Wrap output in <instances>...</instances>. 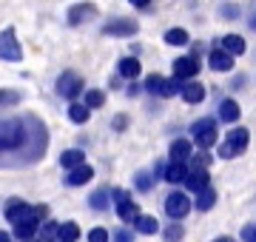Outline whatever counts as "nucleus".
Returning a JSON list of instances; mask_svg holds the SVG:
<instances>
[{"instance_id": "f257e3e1", "label": "nucleus", "mask_w": 256, "mask_h": 242, "mask_svg": "<svg viewBox=\"0 0 256 242\" xmlns=\"http://www.w3.org/2000/svg\"><path fill=\"white\" fill-rule=\"evenodd\" d=\"M48 142L46 126L32 117H0V168L32 166L43 157Z\"/></svg>"}, {"instance_id": "f03ea898", "label": "nucleus", "mask_w": 256, "mask_h": 242, "mask_svg": "<svg viewBox=\"0 0 256 242\" xmlns=\"http://www.w3.org/2000/svg\"><path fill=\"white\" fill-rule=\"evenodd\" d=\"M248 142H250V134H248L245 128H230V131H228V137H225V142H222L220 154H222L225 160L239 157V154H245Z\"/></svg>"}, {"instance_id": "7ed1b4c3", "label": "nucleus", "mask_w": 256, "mask_h": 242, "mask_svg": "<svg viewBox=\"0 0 256 242\" xmlns=\"http://www.w3.org/2000/svg\"><path fill=\"white\" fill-rule=\"evenodd\" d=\"M20 57H23V48H20V43H18V34H14L12 26H6L0 32V60L20 63Z\"/></svg>"}, {"instance_id": "20e7f679", "label": "nucleus", "mask_w": 256, "mask_h": 242, "mask_svg": "<svg viewBox=\"0 0 256 242\" xmlns=\"http://www.w3.org/2000/svg\"><path fill=\"white\" fill-rule=\"evenodd\" d=\"M194 131V140L200 142V148H210L214 142H216V122L210 120V117H202L191 126Z\"/></svg>"}, {"instance_id": "39448f33", "label": "nucleus", "mask_w": 256, "mask_h": 242, "mask_svg": "<svg viewBox=\"0 0 256 242\" xmlns=\"http://www.w3.org/2000/svg\"><path fill=\"white\" fill-rule=\"evenodd\" d=\"M188 211H191V200L182 194V191H174V194L165 196V214L171 216V220H182V216H188Z\"/></svg>"}, {"instance_id": "423d86ee", "label": "nucleus", "mask_w": 256, "mask_h": 242, "mask_svg": "<svg viewBox=\"0 0 256 242\" xmlns=\"http://www.w3.org/2000/svg\"><path fill=\"white\" fill-rule=\"evenodd\" d=\"M3 214H6V220H9L12 225H20V222H26V220H34V208L26 205L23 200H9ZM34 222H37V220H34Z\"/></svg>"}, {"instance_id": "0eeeda50", "label": "nucleus", "mask_w": 256, "mask_h": 242, "mask_svg": "<svg viewBox=\"0 0 256 242\" xmlns=\"http://www.w3.org/2000/svg\"><path fill=\"white\" fill-rule=\"evenodd\" d=\"M57 92L63 94V97H68V100H74L82 92V77L77 72H63L60 80H57Z\"/></svg>"}, {"instance_id": "6e6552de", "label": "nucleus", "mask_w": 256, "mask_h": 242, "mask_svg": "<svg viewBox=\"0 0 256 242\" xmlns=\"http://www.w3.org/2000/svg\"><path fill=\"white\" fill-rule=\"evenodd\" d=\"M137 28H140L137 20L120 18V20H111V23H106V26H102V34H114V38H131Z\"/></svg>"}, {"instance_id": "1a4fd4ad", "label": "nucleus", "mask_w": 256, "mask_h": 242, "mask_svg": "<svg viewBox=\"0 0 256 242\" xmlns=\"http://www.w3.org/2000/svg\"><path fill=\"white\" fill-rule=\"evenodd\" d=\"M97 18V6L94 3H77L68 9V23L72 26H80V23H88V20Z\"/></svg>"}, {"instance_id": "9d476101", "label": "nucleus", "mask_w": 256, "mask_h": 242, "mask_svg": "<svg viewBox=\"0 0 256 242\" xmlns=\"http://www.w3.org/2000/svg\"><path fill=\"white\" fill-rule=\"evenodd\" d=\"M185 186H188V191H196V194H200L202 188H208V186H210V174H208V168L194 166L191 171H188V177H185Z\"/></svg>"}, {"instance_id": "9b49d317", "label": "nucleus", "mask_w": 256, "mask_h": 242, "mask_svg": "<svg viewBox=\"0 0 256 242\" xmlns=\"http://www.w3.org/2000/svg\"><path fill=\"white\" fill-rule=\"evenodd\" d=\"M208 66L214 72H230V68H234V57H230L228 52H222L220 46H214V52H210V57H208Z\"/></svg>"}, {"instance_id": "f8f14e48", "label": "nucleus", "mask_w": 256, "mask_h": 242, "mask_svg": "<svg viewBox=\"0 0 256 242\" xmlns=\"http://www.w3.org/2000/svg\"><path fill=\"white\" fill-rule=\"evenodd\" d=\"M196 72H200V63L194 57H180V60H174V77H180V80H191Z\"/></svg>"}, {"instance_id": "ddd939ff", "label": "nucleus", "mask_w": 256, "mask_h": 242, "mask_svg": "<svg viewBox=\"0 0 256 242\" xmlns=\"http://www.w3.org/2000/svg\"><path fill=\"white\" fill-rule=\"evenodd\" d=\"M92 177H94V168L92 166H77V168H72V171H68L66 182H68V186H86Z\"/></svg>"}, {"instance_id": "4468645a", "label": "nucleus", "mask_w": 256, "mask_h": 242, "mask_svg": "<svg viewBox=\"0 0 256 242\" xmlns=\"http://www.w3.org/2000/svg\"><path fill=\"white\" fill-rule=\"evenodd\" d=\"M216 46H220L222 52H228V54L234 57V54H242V52H245V40L239 38V34H225V38H222L220 43H216Z\"/></svg>"}, {"instance_id": "2eb2a0df", "label": "nucleus", "mask_w": 256, "mask_h": 242, "mask_svg": "<svg viewBox=\"0 0 256 242\" xmlns=\"http://www.w3.org/2000/svg\"><path fill=\"white\" fill-rule=\"evenodd\" d=\"M117 216L122 220V222H137L140 220V208H137V202H131V200H126V202H120L117 205Z\"/></svg>"}, {"instance_id": "dca6fc26", "label": "nucleus", "mask_w": 256, "mask_h": 242, "mask_svg": "<svg viewBox=\"0 0 256 242\" xmlns=\"http://www.w3.org/2000/svg\"><path fill=\"white\" fill-rule=\"evenodd\" d=\"M185 177H188V171H185L182 162H171V166L162 171V180H168V182H185Z\"/></svg>"}, {"instance_id": "f3484780", "label": "nucleus", "mask_w": 256, "mask_h": 242, "mask_svg": "<svg viewBox=\"0 0 256 242\" xmlns=\"http://www.w3.org/2000/svg\"><path fill=\"white\" fill-rule=\"evenodd\" d=\"M188 157H191V142L174 140V146H171V162H185Z\"/></svg>"}, {"instance_id": "a211bd4d", "label": "nucleus", "mask_w": 256, "mask_h": 242, "mask_svg": "<svg viewBox=\"0 0 256 242\" xmlns=\"http://www.w3.org/2000/svg\"><path fill=\"white\" fill-rule=\"evenodd\" d=\"M60 166L63 168H77V166H86V154H82L80 148H72V151H66L63 157H60Z\"/></svg>"}, {"instance_id": "6ab92c4d", "label": "nucleus", "mask_w": 256, "mask_h": 242, "mask_svg": "<svg viewBox=\"0 0 256 242\" xmlns=\"http://www.w3.org/2000/svg\"><path fill=\"white\" fill-rule=\"evenodd\" d=\"M182 97L188 102H202L205 100V86L202 83H185L182 86Z\"/></svg>"}, {"instance_id": "aec40b11", "label": "nucleus", "mask_w": 256, "mask_h": 242, "mask_svg": "<svg viewBox=\"0 0 256 242\" xmlns=\"http://www.w3.org/2000/svg\"><path fill=\"white\" fill-rule=\"evenodd\" d=\"M214 205H216V191H214L210 186L202 188L200 194H196V208H200V211H210Z\"/></svg>"}, {"instance_id": "412c9836", "label": "nucleus", "mask_w": 256, "mask_h": 242, "mask_svg": "<svg viewBox=\"0 0 256 242\" xmlns=\"http://www.w3.org/2000/svg\"><path fill=\"white\" fill-rule=\"evenodd\" d=\"M220 117L225 122H236L239 120V106L236 100H222L220 102Z\"/></svg>"}, {"instance_id": "4be33fe9", "label": "nucleus", "mask_w": 256, "mask_h": 242, "mask_svg": "<svg viewBox=\"0 0 256 242\" xmlns=\"http://www.w3.org/2000/svg\"><path fill=\"white\" fill-rule=\"evenodd\" d=\"M120 74L128 77V80H134V77L140 74V60L137 57H122V60H120Z\"/></svg>"}, {"instance_id": "5701e85b", "label": "nucleus", "mask_w": 256, "mask_h": 242, "mask_svg": "<svg viewBox=\"0 0 256 242\" xmlns=\"http://www.w3.org/2000/svg\"><path fill=\"white\" fill-rule=\"evenodd\" d=\"M37 234V222L34 220H26V222H20V225H14V236L18 240H23V242H32V236Z\"/></svg>"}, {"instance_id": "b1692460", "label": "nucleus", "mask_w": 256, "mask_h": 242, "mask_svg": "<svg viewBox=\"0 0 256 242\" xmlns=\"http://www.w3.org/2000/svg\"><path fill=\"white\" fill-rule=\"evenodd\" d=\"M140 234H156L160 231V222H156V216H148V214H140V220L134 222Z\"/></svg>"}, {"instance_id": "393cba45", "label": "nucleus", "mask_w": 256, "mask_h": 242, "mask_svg": "<svg viewBox=\"0 0 256 242\" xmlns=\"http://www.w3.org/2000/svg\"><path fill=\"white\" fill-rule=\"evenodd\" d=\"M57 236H60V242H77L80 228H77V222H63L60 225V231H57Z\"/></svg>"}, {"instance_id": "a878e982", "label": "nucleus", "mask_w": 256, "mask_h": 242, "mask_svg": "<svg viewBox=\"0 0 256 242\" xmlns=\"http://www.w3.org/2000/svg\"><path fill=\"white\" fill-rule=\"evenodd\" d=\"M165 43H171V46H185V43H188V32H185V28H171V32H165Z\"/></svg>"}, {"instance_id": "bb28decb", "label": "nucleus", "mask_w": 256, "mask_h": 242, "mask_svg": "<svg viewBox=\"0 0 256 242\" xmlns=\"http://www.w3.org/2000/svg\"><path fill=\"white\" fill-rule=\"evenodd\" d=\"M92 208L94 211H106L108 208V188H100L92 194Z\"/></svg>"}, {"instance_id": "cd10ccee", "label": "nucleus", "mask_w": 256, "mask_h": 242, "mask_svg": "<svg viewBox=\"0 0 256 242\" xmlns=\"http://www.w3.org/2000/svg\"><path fill=\"white\" fill-rule=\"evenodd\" d=\"M68 117H72L74 122H86L88 120V108L80 106V102H72V106H68Z\"/></svg>"}, {"instance_id": "c85d7f7f", "label": "nucleus", "mask_w": 256, "mask_h": 242, "mask_svg": "<svg viewBox=\"0 0 256 242\" xmlns=\"http://www.w3.org/2000/svg\"><path fill=\"white\" fill-rule=\"evenodd\" d=\"M182 80H180V77H171V80H165L162 83V97H174L176 92H182Z\"/></svg>"}, {"instance_id": "c756f323", "label": "nucleus", "mask_w": 256, "mask_h": 242, "mask_svg": "<svg viewBox=\"0 0 256 242\" xmlns=\"http://www.w3.org/2000/svg\"><path fill=\"white\" fill-rule=\"evenodd\" d=\"M102 102H106V94L92 88V92H86V108H100Z\"/></svg>"}, {"instance_id": "7c9ffc66", "label": "nucleus", "mask_w": 256, "mask_h": 242, "mask_svg": "<svg viewBox=\"0 0 256 242\" xmlns=\"http://www.w3.org/2000/svg\"><path fill=\"white\" fill-rule=\"evenodd\" d=\"M162 83H165V77L151 74V77L146 80V92H148V94H162Z\"/></svg>"}, {"instance_id": "2f4dec72", "label": "nucleus", "mask_w": 256, "mask_h": 242, "mask_svg": "<svg viewBox=\"0 0 256 242\" xmlns=\"http://www.w3.org/2000/svg\"><path fill=\"white\" fill-rule=\"evenodd\" d=\"M134 186H137L140 191H151V186H154V177H151L148 171H140L137 177H134Z\"/></svg>"}, {"instance_id": "473e14b6", "label": "nucleus", "mask_w": 256, "mask_h": 242, "mask_svg": "<svg viewBox=\"0 0 256 242\" xmlns=\"http://www.w3.org/2000/svg\"><path fill=\"white\" fill-rule=\"evenodd\" d=\"M182 225H180V222H174V225H171V228H168V231H165V242H180V240H182Z\"/></svg>"}, {"instance_id": "72a5a7b5", "label": "nucleus", "mask_w": 256, "mask_h": 242, "mask_svg": "<svg viewBox=\"0 0 256 242\" xmlns=\"http://www.w3.org/2000/svg\"><path fill=\"white\" fill-rule=\"evenodd\" d=\"M9 102H14V106H18V102H20V94H18V92H0V108H6Z\"/></svg>"}, {"instance_id": "f704fd0d", "label": "nucleus", "mask_w": 256, "mask_h": 242, "mask_svg": "<svg viewBox=\"0 0 256 242\" xmlns=\"http://www.w3.org/2000/svg\"><path fill=\"white\" fill-rule=\"evenodd\" d=\"M88 242H108V231L106 228H92L88 231Z\"/></svg>"}, {"instance_id": "c9c22d12", "label": "nucleus", "mask_w": 256, "mask_h": 242, "mask_svg": "<svg viewBox=\"0 0 256 242\" xmlns=\"http://www.w3.org/2000/svg\"><path fill=\"white\" fill-rule=\"evenodd\" d=\"M242 240H245V242H256V222L242 225Z\"/></svg>"}, {"instance_id": "e433bc0d", "label": "nucleus", "mask_w": 256, "mask_h": 242, "mask_svg": "<svg viewBox=\"0 0 256 242\" xmlns=\"http://www.w3.org/2000/svg\"><path fill=\"white\" fill-rule=\"evenodd\" d=\"M114 242H134V234L128 231V228H120V231L114 234Z\"/></svg>"}, {"instance_id": "4c0bfd02", "label": "nucleus", "mask_w": 256, "mask_h": 242, "mask_svg": "<svg viewBox=\"0 0 256 242\" xmlns=\"http://www.w3.org/2000/svg\"><path fill=\"white\" fill-rule=\"evenodd\" d=\"M214 242H236V240H234V236H216Z\"/></svg>"}, {"instance_id": "58836bf2", "label": "nucleus", "mask_w": 256, "mask_h": 242, "mask_svg": "<svg viewBox=\"0 0 256 242\" xmlns=\"http://www.w3.org/2000/svg\"><path fill=\"white\" fill-rule=\"evenodd\" d=\"M0 242H12V236L6 231H0Z\"/></svg>"}, {"instance_id": "ea45409f", "label": "nucleus", "mask_w": 256, "mask_h": 242, "mask_svg": "<svg viewBox=\"0 0 256 242\" xmlns=\"http://www.w3.org/2000/svg\"><path fill=\"white\" fill-rule=\"evenodd\" d=\"M131 3H134V6H148L151 0H131Z\"/></svg>"}, {"instance_id": "a19ab883", "label": "nucleus", "mask_w": 256, "mask_h": 242, "mask_svg": "<svg viewBox=\"0 0 256 242\" xmlns=\"http://www.w3.org/2000/svg\"><path fill=\"white\" fill-rule=\"evenodd\" d=\"M37 242H43V240H37Z\"/></svg>"}]
</instances>
